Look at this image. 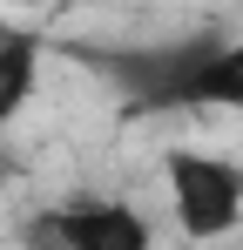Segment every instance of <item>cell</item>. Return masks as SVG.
Returning <instances> with one entry per match:
<instances>
[{
    "mask_svg": "<svg viewBox=\"0 0 243 250\" xmlns=\"http://www.w3.org/2000/svg\"><path fill=\"white\" fill-rule=\"evenodd\" d=\"M169 203L182 237H230L243 223V169L223 156H202V149H169Z\"/></svg>",
    "mask_w": 243,
    "mask_h": 250,
    "instance_id": "cell-1",
    "label": "cell"
},
{
    "mask_svg": "<svg viewBox=\"0 0 243 250\" xmlns=\"http://www.w3.org/2000/svg\"><path fill=\"white\" fill-rule=\"evenodd\" d=\"M149 237L156 230L128 203H108V196H75L27 223V244H61V250H149Z\"/></svg>",
    "mask_w": 243,
    "mask_h": 250,
    "instance_id": "cell-2",
    "label": "cell"
},
{
    "mask_svg": "<svg viewBox=\"0 0 243 250\" xmlns=\"http://www.w3.org/2000/svg\"><path fill=\"white\" fill-rule=\"evenodd\" d=\"M182 108H237L243 115V47H209L182 88Z\"/></svg>",
    "mask_w": 243,
    "mask_h": 250,
    "instance_id": "cell-3",
    "label": "cell"
},
{
    "mask_svg": "<svg viewBox=\"0 0 243 250\" xmlns=\"http://www.w3.org/2000/svg\"><path fill=\"white\" fill-rule=\"evenodd\" d=\"M40 82V34H0V122H14Z\"/></svg>",
    "mask_w": 243,
    "mask_h": 250,
    "instance_id": "cell-4",
    "label": "cell"
},
{
    "mask_svg": "<svg viewBox=\"0 0 243 250\" xmlns=\"http://www.w3.org/2000/svg\"><path fill=\"white\" fill-rule=\"evenodd\" d=\"M0 7H40V0H0Z\"/></svg>",
    "mask_w": 243,
    "mask_h": 250,
    "instance_id": "cell-5",
    "label": "cell"
}]
</instances>
